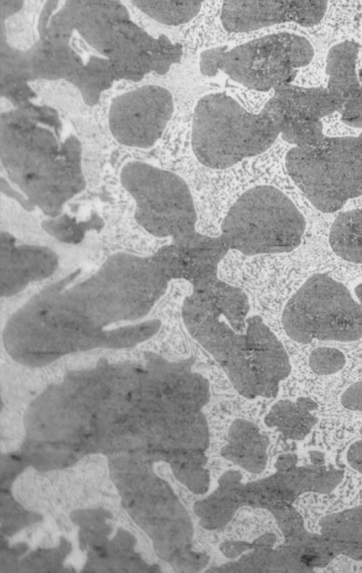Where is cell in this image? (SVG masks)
Masks as SVG:
<instances>
[{"mask_svg":"<svg viewBox=\"0 0 362 573\" xmlns=\"http://www.w3.org/2000/svg\"><path fill=\"white\" fill-rule=\"evenodd\" d=\"M172 278L151 257L112 254L91 276H71L39 292L10 318L13 338L27 360L47 365L67 354L135 346L161 328L144 318Z\"/></svg>","mask_w":362,"mask_h":573,"instance_id":"6da1fadb","label":"cell"},{"mask_svg":"<svg viewBox=\"0 0 362 573\" xmlns=\"http://www.w3.org/2000/svg\"><path fill=\"white\" fill-rule=\"evenodd\" d=\"M185 328L219 365L237 392L247 399L274 398L291 371L288 355L258 315L237 331L221 305L220 287L192 289L181 307Z\"/></svg>","mask_w":362,"mask_h":573,"instance_id":"7a4b0ae2","label":"cell"},{"mask_svg":"<svg viewBox=\"0 0 362 573\" xmlns=\"http://www.w3.org/2000/svg\"><path fill=\"white\" fill-rule=\"evenodd\" d=\"M281 120L269 99L252 113L224 93L206 95L193 114L191 145L197 160L213 170H226L272 147Z\"/></svg>","mask_w":362,"mask_h":573,"instance_id":"3957f363","label":"cell"},{"mask_svg":"<svg viewBox=\"0 0 362 573\" xmlns=\"http://www.w3.org/2000/svg\"><path fill=\"white\" fill-rule=\"evenodd\" d=\"M304 215L292 200L272 185L245 191L221 223V238L245 256L288 253L301 243Z\"/></svg>","mask_w":362,"mask_h":573,"instance_id":"277c9868","label":"cell"},{"mask_svg":"<svg viewBox=\"0 0 362 573\" xmlns=\"http://www.w3.org/2000/svg\"><path fill=\"white\" fill-rule=\"evenodd\" d=\"M285 167L314 208L337 212L362 195V133L325 135L316 144L294 146L286 154Z\"/></svg>","mask_w":362,"mask_h":573,"instance_id":"5b68a950","label":"cell"},{"mask_svg":"<svg viewBox=\"0 0 362 573\" xmlns=\"http://www.w3.org/2000/svg\"><path fill=\"white\" fill-rule=\"evenodd\" d=\"M313 57L314 49L308 39L281 32L229 49L216 47L204 50L199 69L205 76L221 71L249 89L266 92L291 83L298 70L308 66Z\"/></svg>","mask_w":362,"mask_h":573,"instance_id":"8992f818","label":"cell"},{"mask_svg":"<svg viewBox=\"0 0 362 573\" xmlns=\"http://www.w3.org/2000/svg\"><path fill=\"white\" fill-rule=\"evenodd\" d=\"M281 324L298 343L354 341L362 337V307L343 283L315 273L286 302Z\"/></svg>","mask_w":362,"mask_h":573,"instance_id":"52a82bcc","label":"cell"},{"mask_svg":"<svg viewBox=\"0 0 362 573\" xmlns=\"http://www.w3.org/2000/svg\"><path fill=\"white\" fill-rule=\"evenodd\" d=\"M120 182L135 203L137 223L150 235L176 243L196 235L197 215L190 189L177 174L147 163L132 161L119 174Z\"/></svg>","mask_w":362,"mask_h":573,"instance_id":"ba28073f","label":"cell"},{"mask_svg":"<svg viewBox=\"0 0 362 573\" xmlns=\"http://www.w3.org/2000/svg\"><path fill=\"white\" fill-rule=\"evenodd\" d=\"M1 160L6 175L30 203L52 218L85 187L78 159L60 155L53 146L40 150H5Z\"/></svg>","mask_w":362,"mask_h":573,"instance_id":"9c48e42d","label":"cell"},{"mask_svg":"<svg viewBox=\"0 0 362 573\" xmlns=\"http://www.w3.org/2000/svg\"><path fill=\"white\" fill-rule=\"evenodd\" d=\"M174 110L171 93L147 85L114 98L108 112L110 131L122 145L148 148L162 136Z\"/></svg>","mask_w":362,"mask_h":573,"instance_id":"30bf717a","label":"cell"},{"mask_svg":"<svg viewBox=\"0 0 362 573\" xmlns=\"http://www.w3.org/2000/svg\"><path fill=\"white\" fill-rule=\"evenodd\" d=\"M327 7L325 0H227L220 20L225 30L235 33L290 22L313 27L322 20Z\"/></svg>","mask_w":362,"mask_h":573,"instance_id":"8fae6325","label":"cell"},{"mask_svg":"<svg viewBox=\"0 0 362 573\" xmlns=\"http://www.w3.org/2000/svg\"><path fill=\"white\" fill-rule=\"evenodd\" d=\"M278 445L261 427L250 420L237 418L225 437L208 449L209 463L220 469L235 468L247 476L267 474L272 470Z\"/></svg>","mask_w":362,"mask_h":573,"instance_id":"7c38bea8","label":"cell"},{"mask_svg":"<svg viewBox=\"0 0 362 573\" xmlns=\"http://www.w3.org/2000/svg\"><path fill=\"white\" fill-rule=\"evenodd\" d=\"M1 294L9 297L19 293L30 283L51 276L59 264L52 249L40 246L16 244V239L1 232Z\"/></svg>","mask_w":362,"mask_h":573,"instance_id":"4fadbf2b","label":"cell"},{"mask_svg":"<svg viewBox=\"0 0 362 573\" xmlns=\"http://www.w3.org/2000/svg\"><path fill=\"white\" fill-rule=\"evenodd\" d=\"M281 120L319 119L340 106L326 87H303L292 83L274 90L270 98Z\"/></svg>","mask_w":362,"mask_h":573,"instance_id":"5bb4252c","label":"cell"},{"mask_svg":"<svg viewBox=\"0 0 362 573\" xmlns=\"http://www.w3.org/2000/svg\"><path fill=\"white\" fill-rule=\"evenodd\" d=\"M359 49L358 42L344 41L332 46L326 57L325 73L328 77L326 88L340 109L344 101L362 87L356 66Z\"/></svg>","mask_w":362,"mask_h":573,"instance_id":"9a60e30c","label":"cell"},{"mask_svg":"<svg viewBox=\"0 0 362 573\" xmlns=\"http://www.w3.org/2000/svg\"><path fill=\"white\" fill-rule=\"evenodd\" d=\"M329 243L343 260L362 264V208L337 216L329 229Z\"/></svg>","mask_w":362,"mask_h":573,"instance_id":"2e32d148","label":"cell"},{"mask_svg":"<svg viewBox=\"0 0 362 573\" xmlns=\"http://www.w3.org/2000/svg\"><path fill=\"white\" fill-rule=\"evenodd\" d=\"M204 1H135V6L155 20L177 26L187 23L200 12Z\"/></svg>","mask_w":362,"mask_h":573,"instance_id":"e0dca14e","label":"cell"},{"mask_svg":"<svg viewBox=\"0 0 362 573\" xmlns=\"http://www.w3.org/2000/svg\"><path fill=\"white\" fill-rule=\"evenodd\" d=\"M280 135L284 141L295 146L316 144L325 136L319 119L282 120Z\"/></svg>","mask_w":362,"mask_h":573,"instance_id":"ac0fdd59","label":"cell"},{"mask_svg":"<svg viewBox=\"0 0 362 573\" xmlns=\"http://www.w3.org/2000/svg\"><path fill=\"white\" fill-rule=\"evenodd\" d=\"M346 358L339 350L332 347H319L310 354L308 364L313 372L329 375L340 371L345 365Z\"/></svg>","mask_w":362,"mask_h":573,"instance_id":"d6986e66","label":"cell"},{"mask_svg":"<svg viewBox=\"0 0 362 573\" xmlns=\"http://www.w3.org/2000/svg\"><path fill=\"white\" fill-rule=\"evenodd\" d=\"M43 225L51 235L64 242H78L83 236L82 225L68 218L52 219Z\"/></svg>","mask_w":362,"mask_h":573,"instance_id":"ffe728a7","label":"cell"},{"mask_svg":"<svg viewBox=\"0 0 362 573\" xmlns=\"http://www.w3.org/2000/svg\"><path fill=\"white\" fill-rule=\"evenodd\" d=\"M341 122L354 128H362V87L351 94L340 110Z\"/></svg>","mask_w":362,"mask_h":573,"instance_id":"44dd1931","label":"cell"},{"mask_svg":"<svg viewBox=\"0 0 362 573\" xmlns=\"http://www.w3.org/2000/svg\"><path fill=\"white\" fill-rule=\"evenodd\" d=\"M341 403L347 409L362 412V381L351 384L344 391Z\"/></svg>","mask_w":362,"mask_h":573,"instance_id":"7402d4cb","label":"cell"},{"mask_svg":"<svg viewBox=\"0 0 362 573\" xmlns=\"http://www.w3.org/2000/svg\"><path fill=\"white\" fill-rule=\"evenodd\" d=\"M355 293L362 307V283H359L355 288Z\"/></svg>","mask_w":362,"mask_h":573,"instance_id":"603a6c76","label":"cell"},{"mask_svg":"<svg viewBox=\"0 0 362 573\" xmlns=\"http://www.w3.org/2000/svg\"><path fill=\"white\" fill-rule=\"evenodd\" d=\"M358 76L362 85V67L358 71Z\"/></svg>","mask_w":362,"mask_h":573,"instance_id":"cb8c5ba5","label":"cell"}]
</instances>
